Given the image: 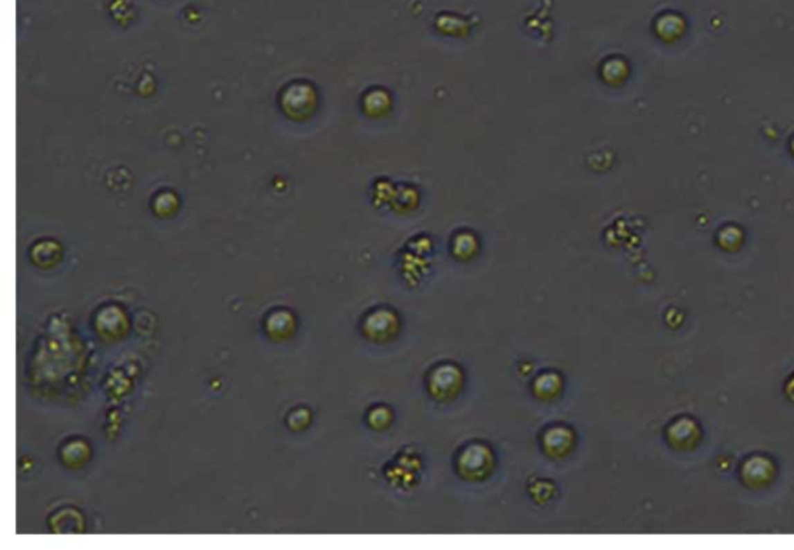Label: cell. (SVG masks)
I'll list each match as a JSON object with an SVG mask.
<instances>
[{
    "label": "cell",
    "instance_id": "1",
    "mask_svg": "<svg viewBox=\"0 0 794 550\" xmlns=\"http://www.w3.org/2000/svg\"><path fill=\"white\" fill-rule=\"evenodd\" d=\"M315 90L308 82H294L285 87L281 94V107L290 118L308 116L315 106Z\"/></svg>",
    "mask_w": 794,
    "mask_h": 550
},
{
    "label": "cell",
    "instance_id": "2",
    "mask_svg": "<svg viewBox=\"0 0 794 550\" xmlns=\"http://www.w3.org/2000/svg\"><path fill=\"white\" fill-rule=\"evenodd\" d=\"M31 258H33L36 264L42 267L55 265L61 259V247L53 240H44L33 248Z\"/></svg>",
    "mask_w": 794,
    "mask_h": 550
}]
</instances>
